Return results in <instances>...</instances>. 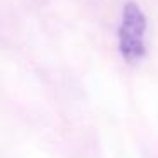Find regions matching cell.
Instances as JSON below:
<instances>
[{
    "instance_id": "1",
    "label": "cell",
    "mask_w": 158,
    "mask_h": 158,
    "mask_svg": "<svg viewBox=\"0 0 158 158\" xmlns=\"http://www.w3.org/2000/svg\"><path fill=\"white\" fill-rule=\"evenodd\" d=\"M146 15L136 2H127L123 9L121 26L117 31L119 53L126 63H138L146 55L144 34H146Z\"/></svg>"
}]
</instances>
